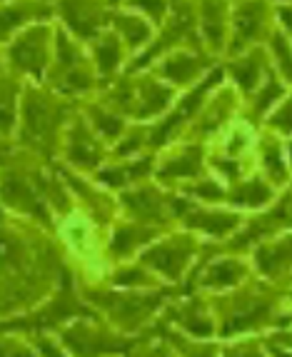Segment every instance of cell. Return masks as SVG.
Returning <instances> with one entry per match:
<instances>
[{"label": "cell", "instance_id": "cell-1", "mask_svg": "<svg viewBox=\"0 0 292 357\" xmlns=\"http://www.w3.org/2000/svg\"><path fill=\"white\" fill-rule=\"evenodd\" d=\"M72 273L58 232L0 205V320L38 307Z\"/></svg>", "mask_w": 292, "mask_h": 357}, {"label": "cell", "instance_id": "cell-2", "mask_svg": "<svg viewBox=\"0 0 292 357\" xmlns=\"http://www.w3.org/2000/svg\"><path fill=\"white\" fill-rule=\"evenodd\" d=\"M210 305L217 322V340L225 342L245 335L270 333L280 310L287 305V295L280 285L252 275L233 290L213 292Z\"/></svg>", "mask_w": 292, "mask_h": 357}, {"label": "cell", "instance_id": "cell-3", "mask_svg": "<svg viewBox=\"0 0 292 357\" xmlns=\"http://www.w3.org/2000/svg\"><path fill=\"white\" fill-rule=\"evenodd\" d=\"M78 290L85 303L95 310L107 325H113L118 333L135 337L160 317L167 300L173 298L175 287L120 290V287L102 285V282H78Z\"/></svg>", "mask_w": 292, "mask_h": 357}, {"label": "cell", "instance_id": "cell-4", "mask_svg": "<svg viewBox=\"0 0 292 357\" xmlns=\"http://www.w3.org/2000/svg\"><path fill=\"white\" fill-rule=\"evenodd\" d=\"M75 115V102L70 98L40 88H28L20 105L18 145L43 160H53Z\"/></svg>", "mask_w": 292, "mask_h": 357}, {"label": "cell", "instance_id": "cell-5", "mask_svg": "<svg viewBox=\"0 0 292 357\" xmlns=\"http://www.w3.org/2000/svg\"><path fill=\"white\" fill-rule=\"evenodd\" d=\"M93 315H98V312L83 300V295L78 290V282H75V273H70L66 280L60 282L58 290L48 300H43L38 307L28 310V312H20L15 317H8V320H0V330L28 335V337H36V335H50V337H55L72 320L93 317Z\"/></svg>", "mask_w": 292, "mask_h": 357}, {"label": "cell", "instance_id": "cell-6", "mask_svg": "<svg viewBox=\"0 0 292 357\" xmlns=\"http://www.w3.org/2000/svg\"><path fill=\"white\" fill-rule=\"evenodd\" d=\"M205 240L200 235L183 227H173V230L162 232L160 238L153 245H148L137 260L143 262L145 268L153 270L167 287H180L195 268L200 250H203Z\"/></svg>", "mask_w": 292, "mask_h": 357}, {"label": "cell", "instance_id": "cell-7", "mask_svg": "<svg viewBox=\"0 0 292 357\" xmlns=\"http://www.w3.org/2000/svg\"><path fill=\"white\" fill-rule=\"evenodd\" d=\"M252 262L243 252H230L222 248V243L205 240L195 268L180 285V290H197V292H225L243 285L247 278H252Z\"/></svg>", "mask_w": 292, "mask_h": 357}, {"label": "cell", "instance_id": "cell-8", "mask_svg": "<svg viewBox=\"0 0 292 357\" xmlns=\"http://www.w3.org/2000/svg\"><path fill=\"white\" fill-rule=\"evenodd\" d=\"M132 340L107 325L100 315L78 317L55 335V342L68 357H123Z\"/></svg>", "mask_w": 292, "mask_h": 357}, {"label": "cell", "instance_id": "cell-9", "mask_svg": "<svg viewBox=\"0 0 292 357\" xmlns=\"http://www.w3.org/2000/svg\"><path fill=\"white\" fill-rule=\"evenodd\" d=\"M175 218H178V227L183 230L195 232L210 243H225L245 225L247 215H243L240 210L195 203L190 197L178 195L175 197Z\"/></svg>", "mask_w": 292, "mask_h": 357}, {"label": "cell", "instance_id": "cell-10", "mask_svg": "<svg viewBox=\"0 0 292 357\" xmlns=\"http://www.w3.org/2000/svg\"><path fill=\"white\" fill-rule=\"evenodd\" d=\"M6 170L0 175V205L13 215L28 218V220L38 222L45 230H55V218L50 213V208L45 205V200L38 192L36 183L30 178L28 167L20 165H8V160L3 162Z\"/></svg>", "mask_w": 292, "mask_h": 357}, {"label": "cell", "instance_id": "cell-11", "mask_svg": "<svg viewBox=\"0 0 292 357\" xmlns=\"http://www.w3.org/2000/svg\"><path fill=\"white\" fill-rule=\"evenodd\" d=\"M175 197L178 192L165 190L160 183H140L120 192L118 208L125 213L128 220L145 222V225L160 227V230H173L178 227L175 218Z\"/></svg>", "mask_w": 292, "mask_h": 357}, {"label": "cell", "instance_id": "cell-12", "mask_svg": "<svg viewBox=\"0 0 292 357\" xmlns=\"http://www.w3.org/2000/svg\"><path fill=\"white\" fill-rule=\"evenodd\" d=\"M282 232H292V185L285 190V195L275 197L265 210L245 218V225L235 232L233 238L225 240L222 248L230 252L247 255L257 243L282 235Z\"/></svg>", "mask_w": 292, "mask_h": 357}, {"label": "cell", "instance_id": "cell-13", "mask_svg": "<svg viewBox=\"0 0 292 357\" xmlns=\"http://www.w3.org/2000/svg\"><path fill=\"white\" fill-rule=\"evenodd\" d=\"M160 320L180 333L192 335V337L217 340V322H215L208 292L175 287L173 298L162 307Z\"/></svg>", "mask_w": 292, "mask_h": 357}, {"label": "cell", "instance_id": "cell-14", "mask_svg": "<svg viewBox=\"0 0 292 357\" xmlns=\"http://www.w3.org/2000/svg\"><path fill=\"white\" fill-rule=\"evenodd\" d=\"M220 80H222V70L210 73V77H205L203 83H197L195 88H192L190 93L178 102V107H175L173 113H167L165 118L157 120L155 126L150 128V132H148V148H153V150L165 148V145L170 143L180 130H183V126H187V123L200 113V107L205 105L208 93L215 88V85L220 83Z\"/></svg>", "mask_w": 292, "mask_h": 357}, {"label": "cell", "instance_id": "cell-15", "mask_svg": "<svg viewBox=\"0 0 292 357\" xmlns=\"http://www.w3.org/2000/svg\"><path fill=\"white\" fill-rule=\"evenodd\" d=\"M162 232L160 227L145 225V222L137 220H128V218H118V220L110 225L105 238V260L110 262L113 268L115 262H125V260H135L140 252L153 245Z\"/></svg>", "mask_w": 292, "mask_h": 357}, {"label": "cell", "instance_id": "cell-16", "mask_svg": "<svg viewBox=\"0 0 292 357\" xmlns=\"http://www.w3.org/2000/svg\"><path fill=\"white\" fill-rule=\"evenodd\" d=\"M98 132L88 126V120L83 115H75L68 126L66 135H63V155L72 167L78 170H88V173H98L105 162V150H102Z\"/></svg>", "mask_w": 292, "mask_h": 357}, {"label": "cell", "instance_id": "cell-17", "mask_svg": "<svg viewBox=\"0 0 292 357\" xmlns=\"http://www.w3.org/2000/svg\"><path fill=\"white\" fill-rule=\"evenodd\" d=\"M247 257L257 278L282 287L292 275V232H282V235L257 243L247 252Z\"/></svg>", "mask_w": 292, "mask_h": 357}, {"label": "cell", "instance_id": "cell-18", "mask_svg": "<svg viewBox=\"0 0 292 357\" xmlns=\"http://www.w3.org/2000/svg\"><path fill=\"white\" fill-rule=\"evenodd\" d=\"M205 173V148L203 143H187L173 155H167L160 165H155L157 183L165 185H187L192 180H200ZM180 185V188H183Z\"/></svg>", "mask_w": 292, "mask_h": 357}, {"label": "cell", "instance_id": "cell-19", "mask_svg": "<svg viewBox=\"0 0 292 357\" xmlns=\"http://www.w3.org/2000/svg\"><path fill=\"white\" fill-rule=\"evenodd\" d=\"M150 173H155V158L153 155H135V158H125V160L102 165L95 173V180L102 188L123 192L128 188H132V185L145 183L150 178Z\"/></svg>", "mask_w": 292, "mask_h": 357}, {"label": "cell", "instance_id": "cell-20", "mask_svg": "<svg viewBox=\"0 0 292 357\" xmlns=\"http://www.w3.org/2000/svg\"><path fill=\"white\" fill-rule=\"evenodd\" d=\"M45 40H48V30L45 28L28 30V36H23L13 45V50H10L13 66L20 68L23 73H30L33 77L40 80V77L45 75V63H48Z\"/></svg>", "mask_w": 292, "mask_h": 357}, {"label": "cell", "instance_id": "cell-21", "mask_svg": "<svg viewBox=\"0 0 292 357\" xmlns=\"http://www.w3.org/2000/svg\"><path fill=\"white\" fill-rule=\"evenodd\" d=\"M275 200V188L265 178H243L238 183L227 185V200L225 205H230L233 210H252L260 213Z\"/></svg>", "mask_w": 292, "mask_h": 357}, {"label": "cell", "instance_id": "cell-22", "mask_svg": "<svg viewBox=\"0 0 292 357\" xmlns=\"http://www.w3.org/2000/svg\"><path fill=\"white\" fill-rule=\"evenodd\" d=\"M102 285L120 287V290H160L162 280L157 278L153 270H148L143 262L137 260H125V262H115L113 268L107 270Z\"/></svg>", "mask_w": 292, "mask_h": 357}, {"label": "cell", "instance_id": "cell-23", "mask_svg": "<svg viewBox=\"0 0 292 357\" xmlns=\"http://www.w3.org/2000/svg\"><path fill=\"white\" fill-rule=\"evenodd\" d=\"M173 100V90L167 85L157 83V80H140L135 83V120H150V118H160L167 110Z\"/></svg>", "mask_w": 292, "mask_h": 357}, {"label": "cell", "instance_id": "cell-24", "mask_svg": "<svg viewBox=\"0 0 292 357\" xmlns=\"http://www.w3.org/2000/svg\"><path fill=\"white\" fill-rule=\"evenodd\" d=\"M155 328L170 342V347L178 352V357H220V340L192 337V335H185L180 333V330L170 328V325H165L160 317L155 320Z\"/></svg>", "mask_w": 292, "mask_h": 357}, {"label": "cell", "instance_id": "cell-25", "mask_svg": "<svg viewBox=\"0 0 292 357\" xmlns=\"http://www.w3.org/2000/svg\"><path fill=\"white\" fill-rule=\"evenodd\" d=\"M85 120L88 126L98 132L100 137H107V140H120V135L125 132V123H123V115H118L115 110H110L107 105H93L85 107Z\"/></svg>", "mask_w": 292, "mask_h": 357}, {"label": "cell", "instance_id": "cell-26", "mask_svg": "<svg viewBox=\"0 0 292 357\" xmlns=\"http://www.w3.org/2000/svg\"><path fill=\"white\" fill-rule=\"evenodd\" d=\"M63 15L80 36H93L100 25V10L88 0H63Z\"/></svg>", "mask_w": 292, "mask_h": 357}, {"label": "cell", "instance_id": "cell-27", "mask_svg": "<svg viewBox=\"0 0 292 357\" xmlns=\"http://www.w3.org/2000/svg\"><path fill=\"white\" fill-rule=\"evenodd\" d=\"M123 357H178V352H175L173 347H170V342L157 333L155 322H153L145 333L135 335L130 350Z\"/></svg>", "mask_w": 292, "mask_h": 357}, {"label": "cell", "instance_id": "cell-28", "mask_svg": "<svg viewBox=\"0 0 292 357\" xmlns=\"http://www.w3.org/2000/svg\"><path fill=\"white\" fill-rule=\"evenodd\" d=\"M265 18V3L263 0H252L247 6L240 8L238 13V38H235L233 48L240 50L247 40H255V36L263 28Z\"/></svg>", "mask_w": 292, "mask_h": 357}, {"label": "cell", "instance_id": "cell-29", "mask_svg": "<svg viewBox=\"0 0 292 357\" xmlns=\"http://www.w3.org/2000/svg\"><path fill=\"white\" fill-rule=\"evenodd\" d=\"M263 167H265V180L270 185H285L287 183V158H285V150L282 145L270 137V140H263Z\"/></svg>", "mask_w": 292, "mask_h": 357}, {"label": "cell", "instance_id": "cell-30", "mask_svg": "<svg viewBox=\"0 0 292 357\" xmlns=\"http://www.w3.org/2000/svg\"><path fill=\"white\" fill-rule=\"evenodd\" d=\"M20 85L15 80H0V137H8L18 123Z\"/></svg>", "mask_w": 292, "mask_h": 357}, {"label": "cell", "instance_id": "cell-31", "mask_svg": "<svg viewBox=\"0 0 292 357\" xmlns=\"http://www.w3.org/2000/svg\"><path fill=\"white\" fill-rule=\"evenodd\" d=\"M230 110H233V96L227 93V96H220L215 102H210L208 110H203V113L195 115V132L197 135L208 137L210 132H215L217 128L225 123V118L230 115Z\"/></svg>", "mask_w": 292, "mask_h": 357}, {"label": "cell", "instance_id": "cell-32", "mask_svg": "<svg viewBox=\"0 0 292 357\" xmlns=\"http://www.w3.org/2000/svg\"><path fill=\"white\" fill-rule=\"evenodd\" d=\"M205 68V60L200 58H192V55H173V58H167L162 63V75L170 77L173 83L178 85H185V83H192L200 70Z\"/></svg>", "mask_w": 292, "mask_h": 357}, {"label": "cell", "instance_id": "cell-33", "mask_svg": "<svg viewBox=\"0 0 292 357\" xmlns=\"http://www.w3.org/2000/svg\"><path fill=\"white\" fill-rule=\"evenodd\" d=\"M220 357H272L265 345L263 335H245V337L225 340L220 347Z\"/></svg>", "mask_w": 292, "mask_h": 357}, {"label": "cell", "instance_id": "cell-34", "mask_svg": "<svg viewBox=\"0 0 292 357\" xmlns=\"http://www.w3.org/2000/svg\"><path fill=\"white\" fill-rule=\"evenodd\" d=\"M263 70H265L263 53H252L250 58H243V60H238V63L230 66V73H233L235 83H238L245 93H252V90H255V85H257V80H260V75H263Z\"/></svg>", "mask_w": 292, "mask_h": 357}, {"label": "cell", "instance_id": "cell-35", "mask_svg": "<svg viewBox=\"0 0 292 357\" xmlns=\"http://www.w3.org/2000/svg\"><path fill=\"white\" fill-rule=\"evenodd\" d=\"M0 357H43L28 335L0 330Z\"/></svg>", "mask_w": 292, "mask_h": 357}, {"label": "cell", "instance_id": "cell-36", "mask_svg": "<svg viewBox=\"0 0 292 357\" xmlns=\"http://www.w3.org/2000/svg\"><path fill=\"white\" fill-rule=\"evenodd\" d=\"M282 93H285V88L280 85V80L268 70V83H265V88L252 98V115H255V120L263 118V115L268 113V107L272 105L277 98H282Z\"/></svg>", "mask_w": 292, "mask_h": 357}, {"label": "cell", "instance_id": "cell-37", "mask_svg": "<svg viewBox=\"0 0 292 357\" xmlns=\"http://www.w3.org/2000/svg\"><path fill=\"white\" fill-rule=\"evenodd\" d=\"M222 13H225L222 0H208L205 3V33H208L215 48L222 43Z\"/></svg>", "mask_w": 292, "mask_h": 357}, {"label": "cell", "instance_id": "cell-38", "mask_svg": "<svg viewBox=\"0 0 292 357\" xmlns=\"http://www.w3.org/2000/svg\"><path fill=\"white\" fill-rule=\"evenodd\" d=\"M270 355H292V328H277L263 335Z\"/></svg>", "mask_w": 292, "mask_h": 357}, {"label": "cell", "instance_id": "cell-39", "mask_svg": "<svg viewBox=\"0 0 292 357\" xmlns=\"http://www.w3.org/2000/svg\"><path fill=\"white\" fill-rule=\"evenodd\" d=\"M95 55H98V68H100L102 75H110V73H113L115 68H118V63H120V50H118V43H115L113 38L102 40L100 45H98Z\"/></svg>", "mask_w": 292, "mask_h": 357}, {"label": "cell", "instance_id": "cell-40", "mask_svg": "<svg viewBox=\"0 0 292 357\" xmlns=\"http://www.w3.org/2000/svg\"><path fill=\"white\" fill-rule=\"evenodd\" d=\"M268 126L282 135H292V96L268 118Z\"/></svg>", "mask_w": 292, "mask_h": 357}, {"label": "cell", "instance_id": "cell-41", "mask_svg": "<svg viewBox=\"0 0 292 357\" xmlns=\"http://www.w3.org/2000/svg\"><path fill=\"white\" fill-rule=\"evenodd\" d=\"M118 25L123 28V33L130 38V45H140V43L150 36L148 25H145L143 20H137V18H118Z\"/></svg>", "mask_w": 292, "mask_h": 357}, {"label": "cell", "instance_id": "cell-42", "mask_svg": "<svg viewBox=\"0 0 292 357\" xmlns=\"http://www.w3.org/2000/svg\"><path fill=\"white\" fill-rule=\"evenodd\" d=\"M30 15V8H8V10H0V36L10 33L15 25H20Z\"/></svg>", "mask_w": 292, "mask_h": 357}, {"label": "cell", "instance_id": "cell-43", "mask_svg": "<svg viewBox=\"0 0 292 357\" xmlns=\"http://www.w3.org/2000/svg\"><path fill=\"white\" fill-rule=\"evenodd\" d=\"M272 48H275V53H277V60H280L282 73H285V77L292 83V50H290V45H287L282 36H275L272 38Z\"/></svg>", "mask_w": 292, "mask_h": 357}, {"label": "cell", "instance_id": "cell-44", "mask_svg": "<svg viewBox=\"0 0 292 357\" xmlns=\"http://www.w3.org/2000/svg\"><path fill=\"white\" fill-rule=\"evenodd\" d=\"M33 340V345L38 347V352H40L43 357H68L66 352L60 350V345L55 342V337H50V335H36Z\"/></svg>", "mask_w": 292, "mask_h": 357}, {"label": "cell", "instance_id": "cell-45", "mask_svg": "<svg viewBox=\"0 0 292 357\" xmlns=\"http://www.w3.org/2000/svg\"><path fill=\"white\" fill-rule=\"evenodd\" d=\"M132 3L140 6V8H145V10H150L155 18H160L162 10H165V0H132Z\"/></svg>", "mask_w": 292, "mask_h": 357}, {"label": "cell", "instance_id": "cell-46", "mask_svg": "<svg viewBox=\"0 0 292 357\" xmlns=\"http://www.w3.org/2000/svg\"><path fill=\"white\" fill-rule=\"evenodd\" d=\"M13 155V145H10V140L8 137H0V165L8 160Z\"/></svg>", "mask_w": 292, "mask_h": 357}, {"label": "cell", "instance_id": "cell-47", "mask_svg": "<svg viewBox=\"0 0 292 357\" xmlns=\"http://www.w3.org/2000/svg\"><path fill=\"white\" fill-rule=\"evenodd\" d=\"M280 18H282V23H285L287 28L292 30V10H290V8H282V10H280Z\"/></svg>", "mask_w": 292, "mask_h": 357}, {"label": "cell", "instance_id": "cell-48", "mask_svg": "<svg viewBox=\"0 0 292 357\" xmlns=\"http://www.w3.org/2000/svg\"><path fill=\"white\" fill-rule=\"evenodd\" d=\"M282 290H285V295H287V303H292V275L285 280V285H282Z\"/></svg>", "mask_w": 292, "mask_h": 357}, {"label": "cell", "instance_id": "cell-49", "mask_svg": "<svg viewBox=\"0 0 292 357\" xmlns=\"http://www.w3.org/2000/svg\"><path fill=\"white\" fill-rule=\"evenodd\" d=\"M287 162H290V167H292V140L287 143Z\"/></svg>", "mask_w": 292, "mask_h": 357}, {"label": "cell", "instance_id": "cell-50", "mask_svg": "<svg viewBox=\"0 0 292 357\" xmlns=\"http://www.w3.org/2000/svg\"><path fill=\"white\" fill-rule=\"evenodd\" d=\"M272 357H292V355H272Z\"/></svg>", "mask_w": 292, "mask_h": 357}]
</instances>
